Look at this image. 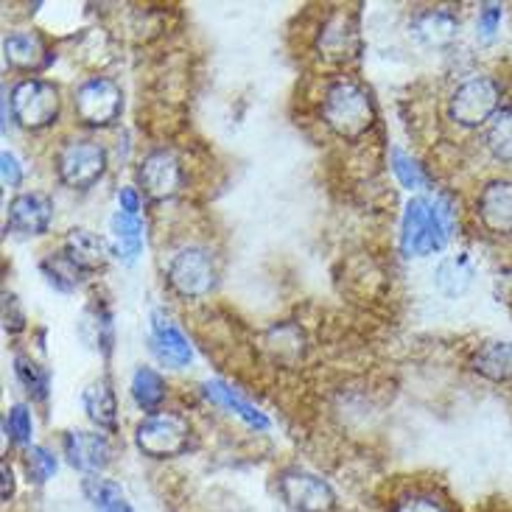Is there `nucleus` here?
<instances>
[{
  "label": "nucleus",
  "mask_w": 512,
  "mask_h": 512,
  "mask_svg": "<svg viewBox=\"0 0 512 512\" xmlns=\"http://www.w3.org/2000/svg\"><path fill=\"white\" fill-rule=\"evenodd\" d=\"M454 208L445 196H415L403 210L401 250L406 258H426L448 244Z\"/></svg>",
  "instance_id": "obj_1"
},
{
  "label": "nucleus",
  "mask_w": 512,
  "mask_h": 512,
  "mask_svg": "<svg viewBox=\"0 0 512 512\" xmlns=\"http://www.w3.org/2000/svg\"><path fill=\"white\" fill-rule=\"evenodd\" d=\"M322 121L336 138L361 140L375 124V101L356 79H336L322 96Z\"/></svg>",
  "instance_id": "obj_2"
},
{
  "label": "nucleus",
  "mask_w": 512,
  "mask_h": 512,
  "mask_svg": "<svg viewBox=\"0 0 512 512\" xmlns=\"http://www.w3.org/2000/svg\"><path fill=\"white\" fill-rule=\"evenodd\" d=\"M191 440L194 426L180 412H152L135 426V445L149 459L182 457L191 448Z\"/></svg>",
  "instance_id": "obj_3"
},
{
  "label": "nucleus",
  "mask_w": 512,
  "mask_h": 512,
  "mask_svg": "<svg viewBox=\"0 0 512 512\" xmlns=\"http://www.w3.org/2000/svg\"><path fill=\"white\" fill-rule=\"evenodd\" d=\"M499 110L501 84L487 73H476V76L462 79L454 87V93L448 96V118L462 129L487 126Z\"/></svg>",
  "instance_id": "obj_4"
},
{
  "label": "nucleus",
  "mask_w": 512,
  "mask_h": 512,
  "mask_svg": "<svg viewBox=\"0 0 512 512\" xmlns=\"http://www.w3.org/2000/svg\"><path fill=\"white\" fill-rule=\"evenodd\" d=\"M110 154L93 138H70L56 152V177L70 191H90L104 180Z\"/></svg>",
  "instance_id": "obj_5"
},
{
  "label": "nucleus",
  "mask_w": 512,
  "mask_h": 512,
  "mask_svg": "<svg viewBox=\"0 0 512 512\" xmlns=\"http://www.w3.org/2000/svg\"><path fill=\"white\" fill-rule=\"evenodd\" d=\"M166 280L174 294H180L182 300H202L219 283V269L216 258L208 247H182L171 255L166 266Z\"/></svg>",
  "instance_id": "obj_6"
},
{
  "label": "nucleus",
  "mask_w": 512,
  "mask_h": 512,
  "mask_svg": "<svg viewBox=\"0 0 512 512\" xmlns=\"http://www.w3.org/2000/svg\"><path fill=\"white\" fill-rule=\"evenodd\" d=\"M12 115L17 124L28 132H40L45 126H51L59 118V87L45 79H23L12 87Z\"/></svg>",
  "instance_id": "obj_7"
},
{
  "label": "nucleus",
  "mask_w": 512,
  "mask_h": 512,
  "mask_svg": "<svg viewBox=\"0 0 512 512\" xmlns=\"http://www.w3.org/2000/svg\"><path fill=\"white\" fill-rule=\"evenodd\" d=\"M73 112L84 126L107 129L124 112V90L107 76H93L73 90Z\"/></svg>",
  "instance_id": "obj_8"
},
{
  "label": "nucleus",
  "mask_w": 512,
  "mask_h": 512,
  "mask_svg": "<svg viewBox=\"0 0 512 512\" xmlns=\"http://www.w3.org/2000/svg\"><path fill=\"white\" fill-rule=\"evenodd\" d=\"M277 496L291 512H336V490L322 476L303 468H286L275 479Z\"/></svg>",
  "instance_id": "obj_9"
},
{
  "label": "nucleus",
  "mask_w": 512,
  "mask_h": 512,
  "mask_svg": "<svg viewBox=\"0 0 512 512\" xmlns=\"http://www.w3.org/2000/svg\"><path fill=\"white\" fill-rule=\"evenodd\" d=\"M138 182L143 194L154 199V202H166L180 194L185 185V168H182L180 157L168 149H154L143 160L138 168Z\"/></svg>",
  "instance_id": "obj_10"
},
{
  "label": "nucleus",
  "mask_w": 512,
  "mask_h": 512,
  "mask_svg": "<svg viewBox=\"0 0 512 512\" xmlns=\"http://www.w3.org/2000/svg\"><path fill=\"white\" fill-rule=\"evenodd\" d=\"M361 37H359V17L356 12L336 9L328 14V20L322 23L317 37V51L325 62L342 65L347 59L359 56Z\"/></svg>",
  "instance_id": "obj_11"
},
{
  "label": "nucleus",
  "mask_w": 512,
  "mask_h": 512,
  "mask_svg": "<svg viewBox=\"0 0 512 512\" xmlns=\"http://www.w3.org/2000/svg\"><path fill=\"white\" fill-rule=\"evenodd\" d=\"M62 454L68 457L70 468L98 476L112 462V445L101 431H65Z\"/></svg>",
  "instance_id": "obj_12"
},
{
  "label": "nucleus",
  "mask_w": 512,
  "mask_h": 512,
  "mask_svg": "<svg viewBox=\"0 0 512 512\" xmlns=\"http://www.w3.org/2000/svg\"><path fill=\"white\" fill-rule=\"evenodd\" d=\"M54 222V199L40 191L17 194L6 210V227L20 236H45Z\"/></svg>",
  "instance_id": "obj_13"
},
{
  "label": "nucleus",
  "mask_w": 512,
  "mask_h": 512,
  "mask_svg": "<svg viewBox=\"0 0 512 512\" xmlns=\"http://www.w3.org/2000/svg\"><path fill=\"white\" fill-rule=\"evenodd\" d=\"M476 219L490 236H512V180H490L476 196Z\"/></svg>",
  "instance_id": "obj_14"
},
{
  "label": "nucleus",
  "mask_w": 512,
  "mask_h": 512,
  "mask_svg": "<svg viewBox=\"0 0 512 512\" xmlns=\"http://www.w3.org/2000/svg\"><path fill=\"white\" fill-rule=\"evenodd\" d=\"M152 350L157 353V359L182 370L194 361V347L185 339V333L177 328V322L168 317L166 311H152Z\"/></svg>",
  "instance_id": "obj_15"
},
{
  "label": "nucleus",
  "mask_w": 512,
  "mask_h": 512,
  "mask_svg": "<svg viewBox=\"0 0 512 512\" xmlns=\"http://www.w3.org/2000/svg\"><path fill=\"white\" fill-rule=\"evenodd\" d=\"M3 59L9 68L34 73L51 62V48L37 31H14L3 40Z\"/></svg>",
  "instance_id": "obj_16"
},
{
  "label": "nucleus",
  "mask_w": 512,
  "mask_h": 512,
  "mask_svg": "<svg viewBox=\"0 0 512 512\" xmlns=\"http://www.w3.org/2000/svg\"><path fill=\"white\" fill-rule=\"evenodd\" d=\"M82 406L90 423L98 426V431H107V434L118 431V395L112 389L110 378L90 381L82 392Z\"/></svg>",
  "instance_id": "obj_17"
},
{
  "label": "nucleus",
  "mask_w": 512,
  "mask_h": 512,
  "mask_svg": "<svg viewBox=\"0 0 512 512\" xmlns=\"http://www.w3.org/2000/svg\"><path fill=\"white\" fill-rule=\"evenodd\" d=\"M62 252L82 269L84 275H87V272L104 269L107 261H110V247H107V241L98 236V233H93V230H84V227L70 230L68 238H65V244H62Z\"/></svg>",
  "instance_id": "obj_18"
},
{
  "label": "nucleus",
  "mask_w": 512,
  "mask_h": 512,
  "mask_svg": "<svg viewBox=\"0 0 512 512\" xmlns=\"http://www.w3.org/2000/svg\"><path fill=\"white\" fill-rule=\"evenodd\" d=\"M409 31L426 48H445V45L457 40L459 20L457 14L448 12V9H429V12L417 14Z\"/></svg>",
  "instance_id": "obj_19"
},
{
  "label": "nucleus",
  "mask_w": 512,
  "mask_h": 512,
  "mask_svg": "<svg viewBox=\"0 0 512 512\" xmlns=\"http://www.w3.org/2000/svg\"><path fill=\"white\" fill-rule=\"evenodd\" d=\"M473 277H476V266H473V261L465 252H459V255H448V258L437 263V269H434V286H437V291L443 297L457 300V297H462L465 291L471 289Z\"/></svg>",
  "instance_id": "obj_20"
},
{
  "label": "nucleus",
  "mask_w": 512,
  "mask_h": 512,
  "mask_svg": "<svg viewBox=\"0 0 512 512\" xmlns=\"http://www.w3.org/2000/svg\"><path fill=\"white\" fill-rule=\"evenodd\" d=\"M202 395H205L210 403H216V406H222V409H227V412H233L236 417H241L250 429L255 431L269 429V420H266V415L258 412L247 398H241L236 389H230L227 384H222V381H205V384H202Z\"/></svg>",
  "instance_id": "obj_21"
},
{
  "label": "nucleus",
  "mask_w": 512,
  "mask_h": 512,
  "mask_svg": "<svg viewBox=\"0 0 512 512\" xmlns=\"http://www.w3.org/2000/svg\"><path fill=\"white\" fill-rule=\"evenodd\" d=\"M473 373L493 384L512 381V342H485L473 353Z\"/></svg>",
  "instance_id": "obj_22"
},
{
  "label": "nucleus",
  "mask_w": 512,
  "mask_h": 512,
  "mask_svg": "<svg viewBox=\"0 0 512 512\" xmlns=\"http://www.w3.org/2000/svg\"><path fill=\"white\" fill-rule=\"evenodd\" d=\"M82 493L93 512H135L132 501L126 499L124 487L104 476H87L82 482Z\"/></svg>",
  "instance_id": "obj_23"
},
{
  "label": "nucleus",
  "mask_w": 512,
  "mask_h": 512,
  "mask_svg": "<svg viewBox=\"0 0 512 512\" xmlns=\"http://www.w3.org/2000/svg\"><path fill=\"white\" fill-rule=\"evenodd\" d=\"M110 227L118 258H124L126 263L138 261V255L143 252V224H140L138 216H129L124 210H115Z\"/></svg>",
  "instance_id": "obj_24"
},
{
  "label": "nucleus",
  "mask_w": 512,
  "mask_h": 512,
  "mask_svg": "<svg viewBox=\"0 0 512 512\" xmlns=\"http://www.w3.org/2000/svg\"><path fill=\"white\" fill-rule=\"evenodd\" d=\"M129 389H132V401L138 403V409L149 412V415L160 409V403L166 401L168 395L166 378L157 370H152V367H138L135 375H132Z\"/></svg>",
  "instance_id": "obj_25"
},
{
  "label": "nucleus",
  "mask_w": 512,
  "mask_h": 512,
  "mask_svg": "<svg viewBox=\"0 0 512 512\" xmlns=\"http://www.w3.org/2000/svg\"><path fill=\"white\" fill-rule=\"evenodd\" d=\"M82 339L90 347L101 350L104 356H110L112 350V317L104 303H93L84 311L82 325H79Z\"/></svg>",
  "instance_id": "obj_26"
},
{
  "label": "nucleus",
  "mask_w": 512,
  "mask_h": 512,
  "mask_svg": "<svg viewBox=\"0 0 512 512\" xmlns=\"http://www.w3.org/2000/svg\"><path fill=\"white\" fill-rule=\"evenodd\" d=\"M485 146L499 163H512V104L501 107L485 129Z\"/></svg>",
  "instance_id": "obj_27"
},
{
  "label": "nucleus",
  "mask_w": 512,
  "mask_h": 512,
  "mask_svg": "<svg viewBox=\"0 0 512 512\" xmlns=\"http://www.w3.org/2000/svg\"><path fill=\"white\" fill-rule=\"evenodd\" d=\"M14 375H17V381L23 384V389H26L34 401H45L48 398L51 375H48V370L42 364L31 359V356H26V353H17L14 356Z\"/></svg>",
  "instance_id": "obj_28"
},
{
  "label": "nucleus",
  "mask_w": 512,
  "mask_h": 512,
  "mask_svg": "<svg viewBox=\"0 0 512 512\" xmlns=\"http://www.w3.org/2000/svg\"><path fill=\"white\" fill-rule=\"evenodd\" d=\"M42 275L48 277V283L59 291H73L79 283H82V269L76 266V263L70 261L65 252H59V255H48L45 261H42Z\"/></svg>",
  "instance_id": "obj_29"
},
{
  "label": "nucleus",
  "mask_w": 512,
  "mask_h": 512,
  "mask_svg": "<svg viewBox=\"0 0 512 512\" xmlns=\"http://www.w3.org/2000/svg\"><path fill=\"white\" fill-rule=\"evenodd\" d=\"M56 468H59V462H56L54 451H48L45 445H28L23 451V473L31 485H45L48 479H54Z\"/></svg>",
  "instance_id": "obj_30"
},
{
  "label": "nucleus",
  "mask_w": 512,
  "mask_h": 512,
  "mask_svg": "<svg viewBox=\"0 0 512 512\" xmlns=\"http://www.w3.org/2000/svg\"><path fill=\"white\" fill-rule=\"evenodd\" d=\"M389 168H392V174L398 177V182H401L403 188H409V191H417V188L426 185L423 166H417L415 157L403 152L401 146H392V149H389Z\"/></svg>",
  "instance_id": "obj_31"
},
{
  "label": "nucleus",
  "mask_w": 512,
  "mask_h": 512,
  "mask_svg": "<svg viewBox=\"0 0 512 512\" xmlns=\"http://www.w3.org/2000/svg\"><path fill=\"white\" fill-rule=\"evenodd\" d=\"M3 426H6L9 443L26 451L28 445H31V437H34V420H31V412H28L26 403H14L12 409H9V415L3 417Z\"/></svg>",
  "instance_id": "obj_32"
},
{
  "label": "nucleus",
  "mask_w": 512,
  "mask_h": 512,
  "mask_svg": "<svg viewBox=\"0 0 512 512\" xmlns=\"http://www.w3.org/2000/svg\"><path fill=\"white\" fill-rule=\"evenodd\" d=\"M389 512H448V507L431 493H406L392 504Z\"/></svg>",
  "instance_id": "obj_33"
},
{
  "label": "nucleus",
  "mask_w": 512,
  "mask_h": 512,
  "mask_svg": "<svg viewBox=\"0 0 512 512\" xmlns=\"http://www.w3.org/2000/svg\"><path fill=\"white\" fill-rule=\"evenodd\" d=\"M3 328H6V333H20L26 328V311L20 308V300L12 291L3 294Z\"/></svg>",
  "instance_id": "obj_34"
},
{
  "label": "nucleus",
  "mask_w": 512,
  "mask_h": 512,
  "mask_svg": "<svg viewBox=\"0 0 512 512\" xmlns=\"http://www.w3.org/2000/svg\"><path fill=\"white\" fill-rule=\"evenodd\" d=\"M501 17H504V12H501L499 3H487V6L479 9V23H476V28H479V34H482V40H490V37L499 31Z\"/></svg>",
  "instance_id": "obj_35"
},
{
  "label": "nucleus",
  "mask_w": 512,
  "mask_h": 512,
  "mask_svg": "<svg viewBox=\"0 0 512 512\" xmlns=\"http://www.w3.org/2000/svg\"><path fill=\"white\" fill-rule=\"evenodd\" d=\"M0 171H3V185L6 188H20L23 182V168L17 163V157L12 152L0 154Z\"/></svg>",
  "instance_id": "obj_36"
},
{
  "label": "nucleus",
  "mask_w": 512,
  "mask_h": 512,
  "mask_svg": "<svg viewBox=\"0 0 512 512\" xmlns=\"http://www.w3.org/2000/svg\"><path fill=\"white\" fill-rule=\"evenodd\" d=\"M118 210H124L129 216H138L140 210V194L132 188V185H124L118 191Z\"/></svg>",
  "instance_id": "obj_37"
},
{
  "label": "nucleus",
  "mask_w": 512,
  "mask_h": 512,
  "mask_svg": "<svg viewBox=\"0 0 512 512\" xmlns=\"http://www.w3.org/2000/svg\"><path fill=\"white\" fill-rule=\"evenodd\" d=\"M0 476H3V490H0V499L9 504V501L14 499V471L9 468V462H3V465H0Z\"/></svg>",
  "instance_id": "obj_38"
}]
</instances>
